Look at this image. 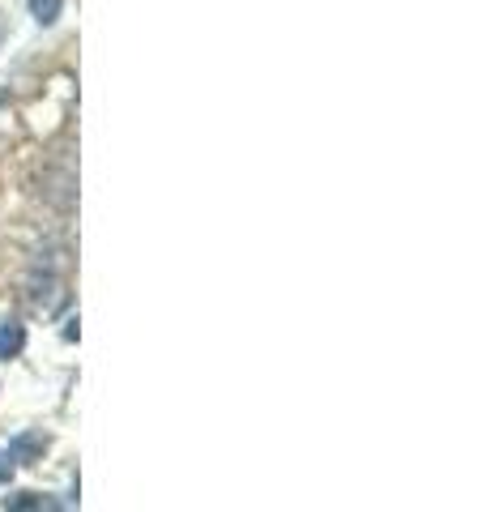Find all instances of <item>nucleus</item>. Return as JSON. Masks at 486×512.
<instances>
[{
  "instance_id": "1",
  "label": "nucleus",
  "mask_w": 486,
  "mask_h": 512,
  "mask_svg": "<svg viewBox=\"0 0 486 512\" xmlns=\"http://www.w3.org/2000/svg\"><path fill=\"white\" fill-rule=\"evenodd\" d=\"M5 512H64V504H56L52 495L22 491V495H5Z\"/></svg>"
},
{
  "instance_id": "2",
  "label": "nucleus",
  "mask_w": 486,
  "mask_h": 512,
  "mask_svg": "<svg viewBox=\"0 0 486 512\" xmlns=\"http://www.w3.org/2000/svg\"><path fill=\"white\" fill-rule=\"evenodd\" d=\"M22 342H26L22 325L18 320H5V325H0V359H13L22 350Z\"/></svg>"
},
{
  "instance_id": "3",
  "label": "nucleus",
  "mask_w": 486,
  "mask_h": 512,
  "mask_svg": "<svg viewBox=\"0 0 486 512\" xmlns=\"http://www.w3.org/2000/svg\"><path fill=\"white\" fill-rule=\"evenodd\" d=\"M30 9H35V18H39L43 26H52V22L60 18V0H30Z\"/></svg>"
},
{
  "instance_id": "4",
  "label": "nucleus",
  "mask_w": 486,
  "mask_h": 512,
  "mask_svg": "<svg viewBox=\"0 0 486 512\" xmlns=\"http://www.w3.org/2000/svg\"><path fill=\"white\" fill-rule=\"evenodd\" d=\"M13 474V453H0V483Z\"/></svg>"
},
{
  "instance_id": "5",
  "label": "nucleus",
  "mask_w": 486,
  "mask_h": 512,
  "mask_svg": "<svg viewBox=\"0 0 486 512\" xmlns=\"http://www.w3.org/2000/svg\"><path fill=\"white\" fill-rule=\"evenodd\" d=\"M0 43H5V18H0Z\"/></svg>"
}]
</instances>
